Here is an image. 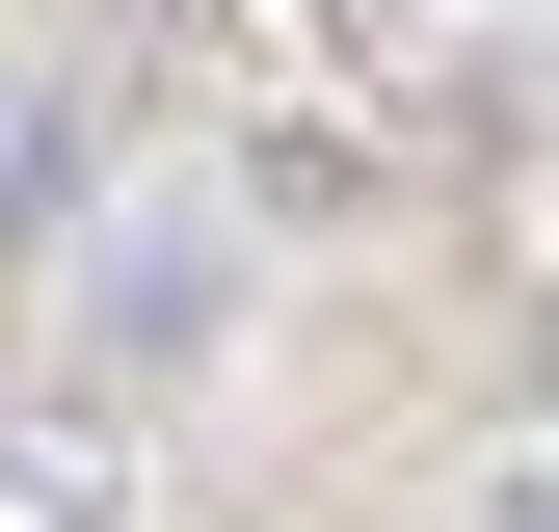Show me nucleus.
Returning a JSON list of instances; mask_svg holds the SVG:
<instances>
[{
  "mask_svg": "<svg viewBox=\"0 0 559 532\" xmlns=\"http://www.w3.org/2000/svg\"><path fill=\"white\" fill-rule=\"evenodd\" d=\"M214 319H240V214H214V186H133V214L81 240V347L107 373H187Z\"/></svg>",
  "mask_w": 559,
  "mask_h": 532,
  "instance_id": "obj_1",
  "label": "nucleus"
},
{
  "mask_svg": "<svg viewBox=\"0 0 559 532\" xmlns=\"http://www.w3.org/2000/svg\"><path fill=\"white\" fill-rule=\"evenodd\" d=\"M0 532H133V426L107 399H0Z\"/></svg>",
  "mask_w": 559,
  "mask_h": 532,
  "instance_id": "obj_2",
  "label": "nucleus"
},
{
  "mask_svg": "<svg viewBox=\"0 0 559 532\" xmlns=\"http://www.w3.org/2000/svg\"><path fill=\"white\" fill-rule=\"evenodd\" d=\"M53 186H81V107H53V81H0V214H53Z\"/></svg>",
  "mask_w": 559,
  "mask_h": 532,
  "instance_id": "obj_3",
  "label": "nucleus"
},
{
  "mask_svg": "<svg viewBox=\"0 0 559 532\" xmlns=\"http://www.w3.org/2000/svg\"><path fill=\"white\" fill-rule=\"evenodd\" d=\"M479 532H559V480H507V506H479Z\"/></svg>",
  "mask_w": 559,
  "mask_h": 532,
  "instance_id": "obj_4",
  "label": "nucleus"
}]
</instances>
